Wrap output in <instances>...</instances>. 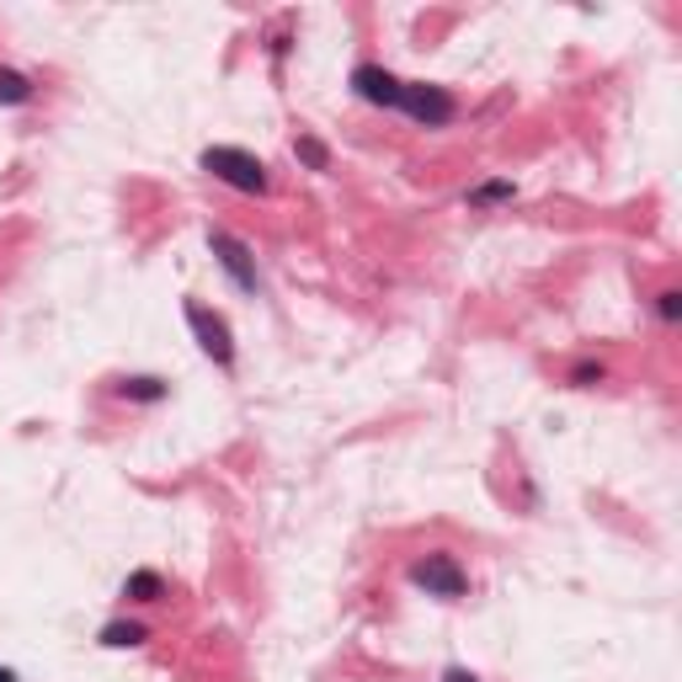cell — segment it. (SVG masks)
<instances>
[{
	"instance_id": "1",
	"label": "cell",
	"mask_w": 682,
	"mask_h": 682,
	"mask_svg": "<svg viewBox=\"0 0 682 682\" xmlns=\"http://www.w3.org/2000/svg\"><path fill=\"white\" fill-rule=\"evenodd\" d=\"M203 171L219 176V182H230V187H241V193H267V171H262V161L245 155V150H230V145L203 150Z\"/></svg>"
},
{
	"instance_id": "2",
	"label": "cell",
	"mask_w": 682,
	"mask_h": 682,
	"mask_svg": "<svg viewBox=\"0 0 682 682\" xmlns=\"http://www.w3.org/2000/svg\"><path fill=\"white\" fill-rule=\"evenodd\" d=\"M411 581L427 587L432 598H459V592H464V570H459L453 555H427V560H416L411 565Z\"/></svg>"
},
{
	"instance_id": "3",
	"label": "cell",
	"mask_w": 682,
	"mask_h": 682,
	"mask_svg": "<svg viewBox=\"0 0 682 682\" xmlns=\"http://www.w3.org/2000/svg\"><path fill=\"white\" fill-rule=\"evenodd\" d=\"M401 113L416 123H448L453 118V96L438 85H401Z\"/></svg>"
},
{
	"instance_id": "4",
	"label": "cell",
	"mask_w": 682,
	"mask_h": 682,
	"mask_svg": "<svg viewBox=\"0 0 682 682\" xmlns=\"http://www.w3.org/2000/svg\"><path fill=\"white\" fill-rule=\"evenodd\" d=\"M187 325L198 331L203 352H208L213 362H230V358H235V342H230V325L219 321V315H208L203 304H187Z\"/></svg>"
},
{
	"instance_id": "5",
	"label": "cell",
	"mask_w": 682,
	"mask_h": 682,
	"mask_svg": "<svg viewBox=\"0 0 682 682\" xmlns=\"http://www.w3.org/2000/svg\"><path fill=\"white\" fill-rule=\"evenodd\" d=\"M208 245H213L219 267H224L230 278L241 282V288H256V262H251V251H245V241H235V235H224V230H213V235H208Z\"/></svg>"
},
{
	"instance_id": "6",
	"label": "cell",
	"mask_w": 682,
	"mask_h": 682,
	"mask_svg": "<svg viewBox=\"0 0 682 682\" xmlns=\"http://www.w3.org/2000/svg\"><path fill=\"white\" fill-rule=\"evenodd\" d=\"M352 85H358L362 102H373V107H401V81H395L390 70H379V65L352 70Z\"/></svg>"
},
{
	"instance_id": "7",
	"label": "cell",
	"mask_w": 682,
	"mask_h": 682,
	"mask_svg": "<svg viewBox=\"0 0 682 682\" xmlns=\"http://www.w3.org/2000/svg\"><path fill=\"white\" fill-rule=\"evenodd\" d=\"M102 645H113V650L145 645V624H107V629H102Z\"/></svg>"
},
{
	"instance_id": "8",
	"label": "cell",
	"mask_w": 682,
	"mask_h": 682,
	"mask_svg": "<svg viewBox=\"0 0 682 682\" xmlns=\"http://www.w3.org/2000/svg\"><path fill=\"white\" fill-rule=\"evenodd\" d=\"M293 155H299V161L310 165V171H325V165H331V155H325V145H321V139H304V134L293 139Z\"/></svg>"
},
{
	"instance_id": "9",
	"label": "cell",
	"mask_w": 682,
	"mask_h": 682,
	"mask_svg": "<svg viewBox=\"0 0 682 682\" xmlns=\"http://www.w3.org/2000/svg\"><path fill=\"white\" fill-rule=\"evenodd\" d=\"M27 96H33V85L22 81L16 70H0V102H5V107H16V102H27Z\"/></svg>"
},
{
	"instance_id": "10",
	"label": "cell",
	"mask_w": 682,
	"mask_h": 682,
	"mask_svg": "<svg viewBox=\"0 0 682 682\" xmlns=\"http://www.w3.org/2000/svg\"><path fill=\"white\" fill-rule=\"evenodd\" d=\"M128 598L155 602V598H161V576H155V570H139V576H128Z\"/></svg>"
},
{
	"instance_id": "11",
	"label": "cell",
	"mask_w": 682,
	"mask_h": 682,
	"mask_svg": "<svg viewBox=\"0 0 682 682\" xmlns=\"http://www.w3.org/2000/svg\"><path fill=\"white\" fill-rule=\"evenodd\" d=\"M123 395H134V401H161L165 384L161 379H123Z\"/></svg>"
},
{
	"instance_id": "12",
	"label": "cell",
	"mask_w": 682,
	"mask_h": 682,
	"mask_svg": "<svg viewBox=\"0 0 682 682\" xmlns=\"http://www.w3.org/2000/svg\"><path fill=\"white\" fill-rule=\"evenodd\" d=\"M496 198H512V187H507V182H485V187H475V203H496Z\"/></svg>"
},
{
	"instance_id": "13",
	"label": "cell",
	"mask_w": 682,
	"mask_h": 682,
	"mask_svg": "<svg viewBox=\"0 0 682 682\" xmlns=\"http://www.w3.org/2000/svg\"><path fill=\"white\" fill-rule=\"evenodd\" d=\"M682 315V293L672 288V293H661V321H678Z\"/></svg>"
},
{
	"instance_id": "14",
	"label": "cell",
	"mask_w": 682,
	"mask_h": 682,
	"mask_svg": "<svg viewBox=\"0 0 682 682\" xmlns=\"http://www.w3.org/2000/svg\"><path fill=\"white\" fill-rule=\"evenodd\" d=\"M442 682H481V678H470V672H459V667H453V672H448Z\"/></svg>"
},
{
	"instance_id": "15",
	"label": "cell",
	"mask_w": 682,
	"mask_h": 682,
	"mask_svg": "<svg viewBox=\"0 0 682 682\" xmlns=\"http://www.w3.org/2000/svg\"><path fill=\"white\" fill-rule=\"evenodd\" d=\"M0 682H16V672H5V667H0Z\"/></svg>"
}]
</instances>
